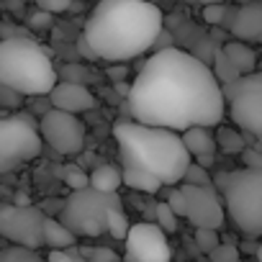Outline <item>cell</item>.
I'll return each instance as SVG.
<instances>
[{"label": "cell", "instance_id": "cell-3", "mask_svg": "<svg viewBox=\"0 0 262 262\" xmlns=\"http://www.w3.org/2000/svg\"><path fill=\"white\" fill-rule=\"evenodd\" d=\"M113 139L118 142L121 167H137L155 175L162 185H180L190 155L185 152L180 134L170 128L144 126V123H116Z\"/></svg>", "mask_w": 262, "mask_h": 262}, {"label": "cell", "instance_id": "cell-14", "mask_svg": "<svg viewBox=\"0 0 262 262\" xmlns=\"http://www.w3.org/2000/svg\"><path fill=\"white\" fill-rule=\"evenodd\" d=\"M231 36H236V41L244 44H254L262 39V3L259 0H249L244 3L234 18H231Z\"/></svg>", "mask_w": 262, "mask_h": 262}, {"label": "cell", "instance_id": "cell-4", "mask_svg": "<svg viewBox=\"0 0 262 262\" xmlns=\"http://www.w3.org/2000/svg\"><path fill=\"white\" fill-rule=\"evenodd\" d=\"M57 82L49 52L29 36L0 41V88L18 95H47Z\"/></svg>", "mask_w": 262, "mask_h": 262}, {"label": "cell", "instance_id": "cell-1", "mask_svg": "<svg viewBox=\"0 0 262 262\" xmlns=\"http://www.w3.org/2000/svg\"><path fill=\"white\" fill-rule=\"evenodd\" d=\"M126 98L137 123L178 134L190 126L213 128L226 113L221 85L211 67L178 47L157 49L139 70Z\"/></svg>", "mask_w": 262, "mask_h": 262}, {"label": "cell", "instance_id": "cell-17", "mask_svg": "<svg viewBox=\"0 0 262 262\" xmlns=\"http://www.w3.org/2000/svg\"><path fill=\"white\" fill-rule=\"evenodd\" d=\"M41 239H44V244L47 247H52V249H70L75 242H77V236L70 231V229H64L57 219H52V216H44V234H41Z\"/></svg>", "mask_w": 262, "mask_h": 262}, {"label": "cell", "instance_id": "cell-31", "mask_svg": "<svg viewBox=\"0 0 262 262\" xmlns=\"http://www.w3.org/2000/svg\"><path fill=\"white\" fill-rule=\"evenodd\" d=\"M167 208L175 213V216H185V198H183V193H180V188L178 185H172V190H170V195H167Z\"/></svg>", "mask_w": 262, "mask_h": 262}, {"label": "cell", "instance_id": "cell-29", "mask_svg": "<svg viewBox=\"0 0 262 262\" xmlns=\"http://www.w3.org/2000/svg\"><path fill=\"white\" fill-rule=\"evenodd\" d=\"M195 242H198V247L208 254V252L219 244V236H216L213 229H195Z\"/></svg>", "mask_w": 262, "mask_h": 262}, {"label": "cell", "instance_id": "cell-36", "mask_svg": "<svg viewBox=\"0 0 262 262\" xmlns=\"http://www.w3.org/2000/svg\"><path fill=\"white\" fill-rule=\"evenodd\" d=\"M0 103H3V105H18L21 98H18V93H13L8 88H0Z\"/></svg>", "mask_w": 262, "mask_h": 262}, {"label": "cell", "instance_id": "cell-41", "mask_svg": "<svg viewBox=\"0 0 262 262\" xmlns=\"http://www.w3.org/2000/svg\"><path fill=\"white\" fill-rule=\"evenodd\" d=\"M236 3H239V6H244V3H249V0H236Z\"/></svg>", "mask_w": 262, "mask_h": 262}, {"label": "cell", "instance_id": "cell-25", "mask_svg": "<svg viewBox=\"0 0 262 262\" xmlns=\"http://www.w3.org/2000/svg\"><path fill=\"white\" fill-rule=\"evenodd\" d=\"M183 183H185V185H211V175H208V170H203L201 165H195V162L190 160V165L185 167Z\"/></svg>", "mask_w": 262, "mask_h": 262}, {"label": "cell", "instance_id": "cell-40", "mask_svg": "<svg viewBox=\"0 0 262 262\" xmlns=\"http://www.w3.org/2000/svg\"><path fill=\"white\" fill-rule=\"evenodd\" d=\"M188 3H198V0H188ZM203 3H213V0H203ZM216 3H219V0H216Z\"/></svg>", "mask_w": 262, "mask_h": 262}, {"label": "cell", "instance_id": "cell-8", "mask_svg": "<svg viewBox=\"0 0 262 262\" xmlns=\"http://www.w3.org/2000/svg\"><path fill=\"white\" fill-rule=\"evenodd\" d=\"M224 105L229 108L231 121L249 137L262 134V75L249 72L236 77L229 85H221Z\"/></svg>", "mask_w": 262, "mask_h": 262}, {"label": "cell", "instance_id": "cell-33", "mask_svg": "<svg viewBox=\"0 0 262 262\" xmlns=\"http://www.w3.org/2000/svg\"><path fill=\"white\" fill-rule=\"evenodd\" d=\"M239 155H242V160H244V167H247V170H262V157H259V152H257V149H247V147H244Z\"/></svg>", "mask_w": 262, "mask_h": 262}, {"label": "cell", "instance_id": "cell-18", "mask_svg": "<svg viewBox=\"0 0 262 262\" xmlns=\"http://www.w3.org/2000/svg\"><path fill=\"white\" fill-rule=\"evenodd\" d=\"M88 185L98 193H116L121 185V170L113 165H100L88 175Z\"/></svg>", "mask_w": 262, "mask_h": 262}, {"label": "cell", "instance_id": "cell-34", "mask_svg": "<svg viewBox=\"0 0 262 262\" xmlns=\"http://www.w3.org/2000/svg\"><path fill=\"white\" fill-rule=\"evenodd\" d=\"M90 259H93V262H121L116 252L103 249V247H100V249H90Z\"/></svg>", "mask_w": 262, "mask_h": 262}, {"label": "cell", "instance_id": "cell-2", "mask_svg": "<svg viewBox=\"0 0 262 262\" xmlns=\"http://www.w3.org/2000/svg\"><path fill=\"white\" fill-rule=\"evenodd\" d=\"M162 29V11L149 0H98L88 16L82 41L95 59L118 64L152 49Z\"/></svg>", "mask_w": 262, "mask_h": 262}, {"label": "cell", "instance_id": "cell-38", "mask_svg": "<svg viewBox=\"0 0 262 262\" xmlns=\"http://www.w3.org/2000/svg\"><path fill=\"white\" fill-rule=\"evenodd\" d=\"M195 165H201L203 170H211L213 167V155H201V157H193Z\"/></svg>", "mask_w": 262, "mask_h": 262}, {"label": "cell", "instance_id": "cell-10", "mask_svg": "<svg viewBox=\"0 0 262 262\" xmlns=\"http://www.w3.org/2000/svg\"><path fill=\"white\" fill-rule=\"evenodd\" d=\"M39 137L59 155H77L85 147V123L75 113L49 108L39 121Z\"/></svg>", "mask_w": 262, "mask_h": 262}, {"label": "cell", "instance_id": "cell-9", "mask_svg": "<svg viewBox=\"0 0 262 262\" xmlns=\"http://www.w3.org/2000/svg\"><path fill=\"white\" fill-rule=\"evenodd\" d=\"M44 211L36 206L0 203V236H6L16 247L39 249L44 244Z\"/></svg>", "mask_w": 262, "mask_h": 262}, {"label": "cell", "instance_id": "cell-27", "mask_svg": "<svg viewBox=\"0 0 262 262\" xmlns=\"http://www.w3.org/2000/svg\"><path fill=\"white\" fill-rule=\"evenodd\" d=\"M64 183L72 190H82V188H88V172H82L80 167H67L64 170Z\"/></svg>", "mask_w": 262, "mask_h": 262}, {"label": "cell", "instance_id": "cell-7", "mask_svg": "<svg viewBox=\"0 0 262 262\" xmlns=\"http://www.w3.org/2000/svg\"><path fill=\"white\" fill-rule=\"evenodd\" d=\"M36 121L26 113L0 118V172H13L41 152Z\"/></svg>", "mask_w": 262, "mask_h": 262}, {"label": "cell", "instance_id": "cell-15", "mask_svg": "<svg viewBox=\"0 0 262 262\" xmlns=\"http://www.w3.org/2000/svg\"><path fill=\"white\" fill-rule=\"evenodd\" d=\"M180 142L185 147V152L193 157H201V155H213L216 152V142H213V131L206 128V126H190L185 131H180Z\"/></svg>", "mask_w": 262, "mask_h": 262}, {"label": "cell", "instance_id": "cell-28", "mask_svg": "<svg viewBox=\"0 0 262 262\" xmlns=\"http://www.w3.org/2000/svg\"><path fill=\"white\" fill-rule=\"evenodd\" d=\"M224 16H226V6H224V3H208V6L203 8V18H206V24H211V26H219V24L224 21Z\"/></svg>", "mask_w": 262, "mask_h": 262}, {"label": "cell", "instance_id": "cell-19", "mask_svg": "<svg viewBox=\"0 0 262 262\" xmlns=\"http://www.w3.org/2000/svg\"><path fill=\"white\" fill-rule=\"evenodd\" d=\"M121 183L128 185L131 190H139V193H157L162 188V183L155 175H149L144 170H137V167H123L121 170Z\"/></svg>", "mask_w": 262, "mask_h": 262}, {"label": "cell", "instance_id": "cell-6", "mask_svg": "<svg viewBox=\"0 0 262 262\" xmlns=\"http://www.w3.org/2000/svg\"><path fill=\"white\" fill-rule=\"evenodd\" d=\"M111 208H123L121 198L116 193H98L88 185L64 198L57 221L75 236H100L105 231V213Z\"/></svg>", "mask_w": 262, "mask_h": 262}, {"label": "cell", "instance_id": "cell-20", "mask_svg": "<svg viewBox=\"0 0 262 262\" xmlns=\"http://www.w3.org/2000/svg\"><path fill=\"white\" fill-rule=\"evenodd\" d=\"M213 142H216V149L226 152V155H239L244 147H247V139L234 128H226V126H219V131L213 134Z\"/></svg>", "mask_w": 262, "mask_h": 262}, {"label": "cell", "instance_id": "cell-16", "mask_svg": "<svg viewBox=\"0 0 262 262\" xmlns=\"http://www.w3.org/2000/svg\"><path fill=\"white\" fill-rule=\"evenodd\" d=\"M221 52H224L226 59L239 70V75L254 72V67H257V54H254V49H252L249 44H244V41H229V44H224Z\"/></svg>", "mask_w": 262, "mask_h": 262}, {"label": "cell", "instance_id": "cell-35", "mask_svg": "<svg viewBox=\"0 0 262 262\" xmlns=\"http://www.w3.org/2000/svg\"><path fill=\"white\" fill-rule=\"evenodd\" d=\"M29 24H31L34 29H47V26L52 24V16L44 13V11H34V13L29 16Z\"/></svg>", "mask_w": 262, "mask_h": 262}, {"label": "cell", "instance_id": "cell-22", "mask_svg": "<svg viewBox=\"0 0 262 262\" xmlns=\"http://www.w3.org/2000/svg\"><path fill=\"white\" fill-rule=\"evenodd\" d=\"M128 226H131V224H128L123 208H111V211L105 213V231H111L113 239H123L126 231H128Z\"/></svg>", "mask_w": 262, "mask_h": 262}, {"label": "cell", "instance_id": "cell-5", "mask_svg": "<svg viewBox=\"0 0 262 262\" xmlns=\"http://www.w3.org/2000/svg\"><path fill=\"white\" fill-rule=\"evenodd\" d=\"M211 185L224 198V213H229L234 229L249 239L262 234V170H231L211 178Z\"/></svg>", "mask_w": 262, "mask_h": 262}, {"label": "cell", "instance_id": "cell-12", "mask_svg": "<svg viewBox=\"0 0 262 262\" xmlns=\"http://www.w3.org/2000/svg\"><path fill=\"white\" fill-rule=\"evenodd\" d=\"M185 198V219L195 229H213L219 231L224 226V203L213 185H178Z\"/></svg>", "mask_w": 262, "mask_h": 262}, {"label": "cell", "instance_id": "cell-26", "mask_svg": "<svg viewBox=\"0 0 262 262\" xmlns=\"http://www.w3.org/2000/svg\"><path fill=\"white\" fill-rule=\"evenodd\" d=\"M208 257H211V262H239V249H236V244H216L211 252H208Z\"/></svg>", "mask_w": 262, "mask_h": 262}, {"label": "cell", "instance_id": "cell-13", "mask_svg": "<svg viewBox=\"0 0 262 262\" xmlns=\"http://www.w3.org/2000/svg\"><path fill=\"white\" fill-rule=\"evenodd\" d=\"M47 95L52 100V108L64 111V113H75V116L77 113H85V111H90L95 105L93 93L85 85H80V82H67V80L54 82V88Z\"/></svg>", "mask_w": 262, "mask_h": 262}, {"label": "cell", "instance_id": "cell-30", "mask_svg": "<svg viewBox=\"0 0 262 262\" xmlns=\"http://www.w3.org/2000/svg\"><path fill=\"white\" fill-rule=\"evenodd\" d=\"M44 262H88V259L80 257V254L70 247V249H52L49 257H47Z\"/></svg>", "mask_w": 262, "mask_h": 262}, {"label": "cell", "instance_id": "cell-32", "mask_svg": "<svg viewBox=\"0 0 262 262\" xmlns=\"http://www.w3.org/2000/svg\"><path fill=\"white\" fill-rule=\"evenodd\" d=\"M36 6H39V11L54 16V13H64L72 6V0H36Z\"/></svg>", "mask_w": 262, "mask_h": 262}, {"label": "cell", "instance_id": "cell-37", "mask_svg": "<svg viewBox=\"0 0 262 262\" xmlns=\"http://www.w3.org/2000/svg\"><path fill=\"white\" fill-rule=\"evenodd\" d=\"M62 75L67 77V82H80L82 85V80H85V70H80V67H64Z\"/></svg>", "mask_w": 262, "mask_h": 262}, {"label": "cell", "instance_id": "cell-39", "mask_svg": "<svg viewBox=\"0 0 262 262\" xmlns=\"http://www.w3.org/2000/svg\"><path fill=\"white\" fill-rule=\"evenodd\" d=\"M111 77H113V80H123V77H126V67H118V70L111 67Z\"/></svg>", "mask_w": 262, "mask_h": 262}, {"label": "cell", "instance_id": "cell-23", "mask_svg": "<svg viewBox=\"0 0 262 262\" xmlns=\"http://www.w3.org/2000/svg\"><path fill=\"white\" fill-rule=\"evenodd\" d=\"M0 262H44L39 257L36 249H26V247H6L0 249Z\"/></svg>", "mask_w": 262, "mask_h": 262}, {"label": "cell", "instance_id": "cell-21", "mask_svg": "<svg viewBox=\"0 0 262 262\" xmlns=\"http://www.w3.org/2000/svg\"><path fill=\"white\" fill-rule=\"evenodd\" d=\"M211 72H213V77H216L219 85H229V82H234L236 77H242L239 70L226 59V54H224L221 49L213 52V70H211Z\"/></svg>", "mask_w": 262, "mask_h": 262}, {"label": "cell", "instance_id": "cell-11", "mask_svg": "<svg viewBox=\"0 0 262 262\" xmlns=\"http://www.w3.org/2000/svg\"><path fill=\"white\" fill-rule=\"evenodd\" d=\"M123 242H126V262H170L172 259L167 234L152 221H139L134 226H128Z\"/></svg>", "mask_w": 262, "mask_h": 262}, {"label": "cell", "instance_id": "cell-24", "mask_svg": "<svg viewBox=\"0 0 262 262\" xmlns=\"http://www.w3.org/2000/svg\"><path fill=\"white\" fill-rule=\"evenodd\" d=\"M155 221H157V226H160L165 234H172V231L178 229V216L167 208V203H165V201L155 206Z\"/></svg>", "mask_w": 262, "mask_h": 262}]
</instances>
